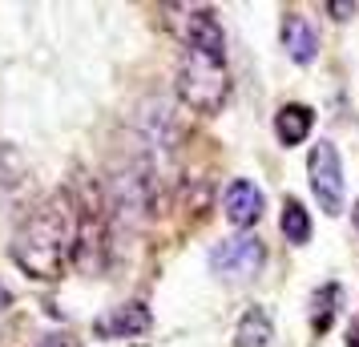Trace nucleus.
<instances>
[{"instance_id": "5", "label": "nucleus", "mask_w": 359, "mask_h": 347, "mask_svg": "<svg viewBox=\"0 0 359 347\" xmlns=\"http://www.w3.org/2000/svg\"><path fill=\"white\" fill-rule=\"evenodd\" d=\"M206 263L218 279L226 283H243V279H255L262 266H266V243L259 234H234V238H222L214 243Z\"/></svg>"}, {"instance_id": "3", "label": "nucleus", "mask_w": 359, "mask_h": 347, "mask_svg": "<svg viewBox=\"0 0 359 347\" xmlns=\"http://www.w3.org/2000/svg\"><path fill=\"white\" fill-rule=\"evenodd\" d=\"M178 101L186 109H194L202 117L222 114V105L230 101V73L226 65H214V61H202V57H186L178 65Z\"/></svg>"}, {"instance_id": "17", "label": "nucleus", "mask_w": 359, "mask_h": 347, "mask_svg": "<svg viewBox=\"0 0 359 347\" xmlns=\"http://www.w3.org/2000/svg\"><path fill=\"white\" fill-rule=\"evenodd\" d=\"M36 347H77V343H73L69 335H49V339H41Z\"/></svg>"}, {"instance_id": "4", "label": "nucleus", "mask_w": 359, "mask_h": 347, "mask_svg": "<svg viewBox=\"0 0 359 347\" xmlns=\"http://www.w3.org/2000/svg\"><path fill=\"white\" fill-rule=\"evenodd\" d=\"M307 182L327 218L343 215V158L327 137H319L307 154Z\"/></svg>"}, {"instance_id": "7", "label": "nucleus", "mask_w": 359, "mask_h": 347, "mask_svg": "<svg viewBox=\"0 0 359 347\" xmlns=\"http://www.w3.org/2000/svg\"><path fill=\"white\" fill-rule=\"evenodd\" d=\"M262 210H266V198H262V190L250 182V178L226 182V190H222V215H226V222L238 234L250 231V226L262 218Z\"/></svg>"}, {"instance_id": "8", "label": "nucleus", "mask_w": 359, "mask_h": 347, "mask_svg": "<svg viewBox=\"0 0 359 347\" xmlns=\"http://www.w3.org/2000/svg\"><path fill=\"white\" fill-rule=\"evenodd\" d=\"M105 254H109V238H105V218L97 210H81V231H77V250H73V263L97 275L105 271Z\"/></svg>"}, {"instance_id": "14", "label": "nucleus", "mask_w": 359, "mask_h": 347, "mask_svg": "<svg viewBox=\"0 0 359 347\" xmlns=\"http://www.w3.org/2000/svg\"><path fill=\"white\" fill-rule=\"evenodd\" d=\"M278 226H283V234H287V243H294V247L311 243V215H307V206H303L299 198H287V202H283Z\"/></svg>"}, {"instance_id": "12", "label": "nucleus", "mask_w": 359, "mask_h": 347, "mask_svg": "<svg viewBox=\"0 0 359 347\" xmlns=\"http://www.w3.org/2000/svg\"><path fill=\"white\" fill-rule=\"evenodd\" d=\"M275 339V319L266 307H246L243 319H238V327H234V347H271Z\"/></svg>"}, {"instance_id": "16", "label": "nucleus", "mask_w": 359, "mask_h": 347, "mask_svg": "<svg viewBox=\"0 0 359 347\" xmlns=\"http://www.w3.org/2000/svg\"><path fill=\"white\" fill-rule=\"evenodd\" d=\"M323 13H331L335 20H351L355 17V4H351V0H327Z\"/></svg>"}, {"instance_id": "13", "label": "nucleus", "mask_w": 359, "mask_h": 347, "mask_svg": "<svg viewBox=\"0 0 359 347\" xmlns=\"http://www.w3.org/2000/svg\"><path fill=\"white\" fill-rule=\"evenodd\" d=\"M339 303H343V287L339 283H323V287L311 295V331H315V335H327V331H331Z\"/></svg>"}, {"instance_id": "18", "label": "nucleus", "mask_w": 359, "mask_h": 347, "mask_svg": "<svg viewBox=\"0 0 359 347\" xmlns=\"http://www.w3.org/2000/svg\"><path fill=\"white\" fill-rule=\"evenodd\" d=\"M8 307H13V291H8V287L0 283V315L8 311Z\"/></svg>"}, {"instance_id": "10", "label": "nucleus", "mask_w": 359, "mask_h": 347, "mask_svg": "<svg viewBox=\"0 0 359 347\" xmlns=\"http://www.w3.org/2000/svg\"><path fill=\"white\" fill-rule=\"evenodd\" d=\"M278 41L291 57L294 65H311L315 53H319V33L311 29V20L303 13H283V25H278Z\"/></svg>"}, {"instance_id": "1", "label": "nucleus", "mask_w": 359, "mask_h": 347, "mask_svg": "<svg viewBox=\"0 0 359 347\" xmlns=\"http://www.w3.org/2000/svg\"><path fill=\"white\" fill-rule=\"evenodd\" d=\"M77 231H81V215L73 210L69 194H49L45 202H36L25 215V222L13 234V263L36 283L61 279V271L73 263L77 250Z\"/></svg>"}, {"instance_id": "6", "label": "nucleus", "mask_w": 359, "mask_h": 347, "mask_svg": "<svg viewBox=\"0 0 359 347\" xmlns=\"http://www.w3.org/2000/svg\"><path fill=\"white\" fill-rule=\"evenodd\" d=\"M178 36L186 45V57H202V61H214V65H226V36H222V25L214 17V8H182L178 20Z\"/></svg>"}, {"instance_id": "9", "label": "nucleus", "mask_w": 359, "mask_h": 347, "mask_svg": "<svg viewBox=\"0 0 359 347\" xmlns=\"http://www.w3.org/2000/svg\"><path fill=\"white\" fill-rule=\"evenodd\" d=\"M149 327H154V315H149V307L142 299L121 303V307H114L105 319L93 323V331H97L101 339H133V335H146Z\"/></svg>"}, {"instance_id": "2", "label": "nucleus", "mask_w": 359, "mask_h": 347, "mask_svg": "<svg viewBox=\"0 0 359 347\" xmlns=\"http://www.w3.org/2000/svg\"><path fill=\"white\" fill-rule=\"evenodd\" d=\"M105 202L126 222H146L158 215V174L149 162H126L105 186Z\"/></svg>"}, {"instance_id": "19", "label": "nucleus", "mask_w": 359, "mask_h": 347, "mask_svg": "<svg viewBox=\"0 0 359 347\" xmlns=\"http://www.w3.org/2000/svg\"><path fill=\"white\" fill-rule=\"evenodd\" d=\"M347 347H359V319H351V327H347Z\"/></svg>"}, {"instance_id": "20", "label": "nucleus", "mask_w": 359, "mask_h": 347, "mask_svg": "<svg viewBox=\"0 0 359 347\" xmlns=\"http://www.w3.org/2000/svg\"><path fill=\"white\" fill-rule=\"evenodd\" d=\"M351 222H355V231H359V198H355V206H351Z\"/></svg>"}, {"instance_id": "11", "label": "nucleus", "mask_w": 359, "mask_h": 347, "mask_svg": "<svg viewBox=\"0 0 359 347\" xmlns=\"http://www.w3.org/2000/svg\"><path fill=\"white\" fill-rule=\"evenodd\" d=\"M311 130H315V109L311 105H303V101H287V105H278L275 114V137L283 149H294L303 146L311 137Z\"/></svg>"}, {"instance_id": "15", "label": "nucleus", "mask_w": 359, "mask_h": 347, "mask_svg": "<svg viewBox=\"0 0 359 347\" xmlns=\"http://www.w3.org/2000/svg\"><path fill=\"white\" fill-rule=\"evenodd\" d=\"M20 182V158L13 154V146H0V186L13 190Z\"/></svg>"}]
</instances>
